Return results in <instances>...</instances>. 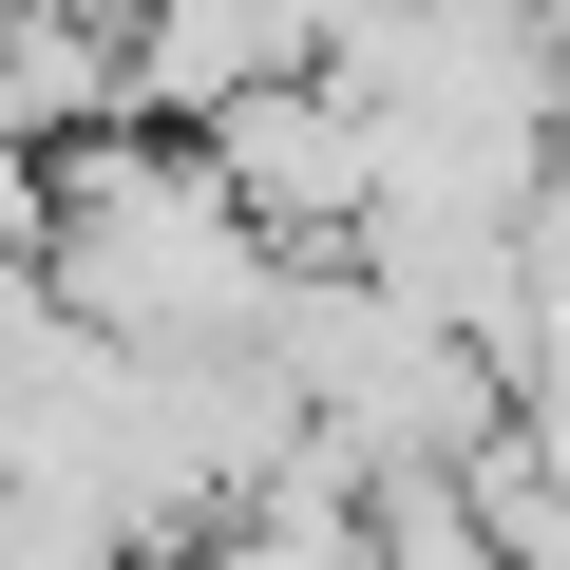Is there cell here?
Listing matches in <instances>:
<instances>
[{
    "instance_id": "obj_1",
    "label": "cell",
    "mask_w": 570,
    "mask_h": 570,
    "mask_svg": "<svg viewBox=\"0 0 570 570\" xmlns=\"http://www.w3.org/2000/svg\"><path fill=\"white\" fill-rule=\"evenodd\" d=\"M39 285H58L96 343H134V362H266L285 247L247 228V190L190 134L115 115V134L39 153Z\"/></svg>"
},
{
    "instance_id": "obj_2",
    "label": "cell",
    "mask_w": 570,
    "mask_h": 570,
    "mask_svg": "<svg viewBox=\"0 0 570 570\" xmlns=\"http://www.w3.org/2000/svg\"><path fill=\"white\" fill-rule=\"evenodd\" d=\"M190 153L247 190L266 247H343L362 228V96L343 77H247L228 115H190Z\"/></svg>"
},
{
    "instance_id": "obj_3",
    "label": "cell",
    "mask_w": 570,
    "mask_h": 570,
    "mask_svg": "<svg viewBox=\"0 0 570 570\" xmlns=\"http://www.w3.org/2000/svg\"><path fill=\"white\" fill-rule=\"evenodd\" d=\"M343 570H513L475 456H400V475H343Z\"/></svg>"
}]
</instances>
